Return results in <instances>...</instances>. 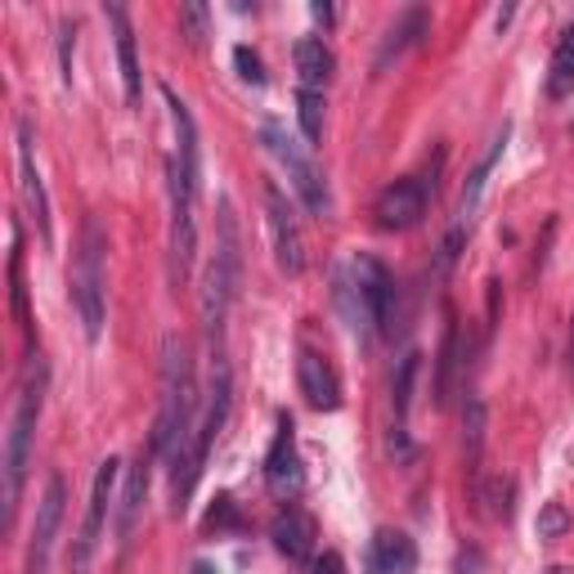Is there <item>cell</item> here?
Returning a JSON list of instances; mask_svg holds the SVG:
<instances>
[{
	"mask_svg": "<svg viewBox=\"0 0 574 574\" xmlns=\"http://www.w3.org/2000/svg\"><path fill=\"white\" fill-rule=\"evenodd\" d=\"M463 574H481V556L472 552V570H467V561H463Z\"/></svg>",
	"mask_w": 574,
	"mask_h": 574,
	"instance_id": "74e56055",
	"label": "cell"
},
{
	"mask_svg": "<svg viewBox=\"0 0 574 574\" xmlns=\"http://www.w3.org/2000/svg\"><path fill=\"white\" fill-rule=\"evenodd\" d=\"M351 274H355V296H360V305H364V319H369L382 336H395V301H400L395 274H391L377 256H369V252L355 256Z\"/></svg>",
	"mask_w": 574,
	"mask_h": 574,
	"instance_id": "52a82bcc",
	"label": "cell"
},
{
	"mask_svg": "<svg viewBox=\"0 0 574 574\" xmlns=\"http://www.w3.org/2000/svg\"><path fill=\"white\" fill-rule=\"evenodd\" d=\"M46 382H50V369L32 351L23 386H19V404H14V417H10V435H6V521H14V507L23 499L32 440H37V422H41V409H46Z\"/></svg>",
	"mask_w": 574,
	"mask_h": 574,
	"instance_id": "7a4b0ae2",
	"label": "cell"
},
{
	"mask_svg": "<svg viewBox=\"0 0 574 574\" xmlns=\"http://www.w3.org/2000/svg\"><path fill=\"white\" fill-rule=\"evenodd\" d=\"M270 538H274V547H279L288 561H305V556L314 552L319 530H314V516H310L305 507H283V512L274 516V525H270Z\"/></svg>",
	"mask_w": 574,
	"mask_h": 574,
	"instance_id": "ac0fdd59",
	"label": "cell"
},
{
	"mask_svg": "<svg viewBox=\"0 0 574 574\" xmlns=\"http://www.w3.org/2000/svg\"><path fill=\"white\" fill-rule=\"evenodd\" d=\"M19 184H23V202L41 229V243H54V224H50V198H46V180L37 171V153H32V127H19Z\"/></svg>",
	"mask_w": 574,
	"mask_h": 574,
	"instance_id": "9a60e30c",
	"label": "cell"
},
{
	"mask_svg": "<svg viewBox=\"0 0 574 574\" xmlns=\"http://www.w3.org/2000/svg\"><path fill=\"white\" fill-rule=\"evenodd\" d=\"M265 485L279 499H296L301 485H305L301 453H296V422L288 413H279V431H274V444L265 453Z\"/></svg>",
	"mask_w": 574,
	"mask_h": 574,
	"instance_id": "8fae6325",
	"label": "cell"
},
{
	"mask_svg": "<svg viewBox=\"0 0 574 574\" xmlns=\"http://www.w3.org/2000/svg\"><path fill=\"white\" fill-rule=\"evenodd\" d=\"M193 413H198V382H193V360L180 336L162 341V413L153 426V449L167 457V467H175L193 444Z\"/></svg>",
	"mask_w": 574,
	"mask_h": 574,
	"instance_id": "6da1fadb",
	"label": "cell"
},
{
	"mask_svg": "<svg viewBox=\"0 0 574 574\" xmlns=\"http://www.w3.org/2000/svg\"><path fill=\"white\" fill-rule=\"evenodd\" d=\"M118 481H122V457H103L94 467V485H90V503H85V521L72 538V574H90L94 565V552L103 543V525H108V512H112V494H118Z\"/></svg>",
	"mask_w": 574,
	"mask_h": 574,
	"instance_id": "8992f818",
	"label": "cell"
},
{
	"mask_svg": "<svg viewBox=\"0 0 574 574\" xmlns=\"http://www.w3.org/2000/svg\"><path fill=\"white\" fill-rule=\"evenodd\" d=\"M261 140H265V149H270V158L288 171V180H292V189H296V198L305 202V211L310 215H328L332 211V198H328V184H323V171L314 167V158H310V149L305 144H296L279 122H265V131H261Z\"/></svg>",
	"mask_w": 574,
	"mask_h": 574,
	"instance_id": "5b68a950",
	"label": "cell"
},
{
	"mask_svg": "<svg viewBox=\"0 0 574 574\" xmlns=\"http://www.w3.org/2000/svg\"><path fill=\"white\" fill-rule=\"evenodd\" d=\"M570 90H574V23L561 32L547 63V99H565Z\"/></svg>",
	"mask_w": 574,
	"mask_h": 574,
	"instance_id": "d4e9b609",
	"label": "cell"
},
{
	"mask_svg": "<svg viewBox=\"0 0 574 574\" xmlns=\"http://www.w3.org/2000/svg\"><path fill=\"white\" fill-rule=\"evenodd\" d=\"M417 369H422V355H417V351H409V355L400 360V369H395V382H391V404H395V435H391V449H395L400 457H409V453H413V444H409V409H413V382H417Z\"/></svg>",
	"mask_w": 574,
	"mask_h": 574,
	"instance_id": "d6986e66",
	"label": "cell"
},
{
	"mask_svg": "<svg viewBox=\"0 0 574 574\" xmlns=\"http://www.w3.org/2000/svg\"><path fill=\"white\" fill-rule=\"evenodd\" d=\"M234 63H239V77H243V81L265 85V63H261V59H256L248 46H239V50H234Z\"/></svg>",
	"mask_w": 574,
	"mask_h": 574,
	"instance_id": "d6a6232c",
	"label": "cell"
},
{
	"mask_svg": "<svg viewBox=\"0 0 574 574\" xmlns=\"http://www.w3.org/2000/svg\"><path fill=\"white\" fill-rule=\"evenodd\" d=\"M305 574H341V556L336 552H323V556H314L305 565Z\"/></svg>",
	"mask_w": 574,
	"mask_h": 574,
	"instance_id": "e575fe53",
	"label": "cell"
},
{
	"mask_svg": "<svg viewBox=\"0 0 574 574\" xmlns=\"http://www.w3.org/2000/svg\"><path fill=\"white\" fill-rule=\"evenodd\" d=\"M373 574H409L417 565V543L404 530H382L373 538Z\"/></svg>",
	"mask_w": 574,
	"mask_h": 574,
	"instance_id": "7402d4cb",
	"label": "cell"
},
{
	"mask_svg": "<svg viewBox=\"0 0 574 574\" xmlns=\"http://www.w3.org/2000/svg\"><path fill=\"white\" fill-rule=\"evenodd\" d=\"M570 377H574V314H570Z\"/></svg>",
	"mask_w": 574,
	"mask_h": 574,
	"instance_id": "8d00e7d4",
	"label": "cell"
},
{
	"mask_svg": "<svg viewBox=\"0 0 574 574\" xmlns=\"http://www.w3.org/2000/svg\"><path fill=\"white\" fill-rule=\"evenodd\" d=\"M198 198L171 189V283L184 288L193 279V261H198V220H193Z\"/></svg>",
	"mask_w": 574,
	"mask_h": 574,
	"instance_id": "4fadbf2b",
	"label": "cell"
},
{
	"mask_svg": "<svg viewBox=\"0 0 574 574\" xmlns=\"http://www.w3.org/2000/svg\"><path fill=\"white\" fill-rule=\"evenodd\" d=\"M72 305L81 314L85 341H99L103 314H108V239L94 215H85V224H81V248L72 261Z\"/></svg>",
	"mask_w": 574,
	"mask_h": 574,
	"instance_id": "3957f363",
	"label": "cell"
},
{
	"mask_svg": "<svg viewBox=\"0 0 574 574\" xmlns=\"http://www.w3.org/2000/svg\"><path fill=\"white\" fill-rule=\"evenodd\" d=\"M72 23H63L59 28V59H63V81H72Z\"/></svg>",
	"mask_w": 574,
	"mask_h": 574,
	"instance_id": "836d02e7",
	"label": "cell"
},
{
	"mask_svg": "<svg viewBox=\"0 0 574 574\" xmlns=\"http://www.w3.org/2000/svg\"><path fill=\"white\" fill-rule=\"evenodd\" d=\"M538 538H561L565 530H570V512H565V503H543V512H538Z\"/></svg>",
	"mask_w": 574,
	"mask_h": 574,
	"instance_id": "f546056e",
	"label": "cell"
},
{
	"mask_svg": "<svg viewBox=\"0 0 574 574\" xmlns=\"http://www.w3.org/2000/svg\"><path fill=\"white\" fill-rule=\"evenodd\" d=\"M314 19L319 23H332V6H314Z\"/></svg>",
	"mask_w": 574,
	"mask_h": 574,
	"instance_id": "d590c367",
	"label": "cell"
},
{
	"mask_svg": "<svg viewBox=\"0 0 574 574\" xmlns=\"http://www.w3.org/2000/svg\"><path fill=\"white\" fill-rule=\"evenodd\" d=\"M207 530H239V507H234V499H229V494L215 499V507L207 516Z\"/></svg>",
	"mask_w": 574,
	"mask_h": 574,
	"instance_id": "1f68e13d",
	"label": "cell"
},
{
	"mask_svg": "<svg viewBox=\"0 0 574 574\" xmlns=\"http://www.w3.org/2000/svg\"><path fill=\"white\" fill-rule=\"evenodd\" d=\"M503 149H507V127L494 135V144H490V153L476 162V171L467 175V184H463V202H457V220H453V229H467L472 234V224H476V215H481V202H485V189H490V175H494V167L503 162Z\"/></svg>",
	"mask_w": 574,
	"mask_h": 574,
	"instance_id": "2e32d148",
	"label": "cell"
},
{
	"mask_svg": "<svg viewBox=\"0 0 574 574\" xmlns=\"http://www.w3.org/2000/svg\"><path fill=\"white\" fill-rule=\"evenodd\" d=\"M162 99H167V108H171V127H175V158H171V189H180V193H189V198H198V184H202V144H198V122H193V112H189V103L171 90V85H162Z\"/></svg>",
	"mask_w": 574,
	"mask_h": 574,
	"instance_id": "ba28073f",
	"label": "cell"
},
{
	"mask_svg": "<svg viewBox=\"0 0 574 574\" xmlns=\"http://www.w3.org/2000/svg\"><path fill=\"white\" fill-rule=\"evenodd\" d=\"M296 386H301L310 409H319V413H336L341 409V377H336L332 360L310 351V346L296 351Z\"/></svg>",
	"mask_w": 574,
	"mask_h": 574,
	"instance_id": "5bb4252c",
	"label": "cell"
},
{
	"mask_svg": "<svg viewBox=\"0 0 574 574\" xmlns=\"http://www.w3.org/2000/svg\"><path fill=\"white\" fill-rule=\"evenodd\" d=\"M265 220H270V239H274V261L288 279L305 270V243H301V224L279 184H265Z\"/></svg>",
	"mask_w": 574,
	"mask_h": 574,
	"instance_id": "30bf717a",
	"label": "cell"
},
{
	"mask_svg": "<svg viewBox=\"0 0 574 574\" xmlns=\"http://www.w3.org/2000/svg\"><path fill=\"white\" fill-rule=\"evenodd\" d=\"M153 457H158V449H153V444H149V449H140L135 467H131V476H127V490H122V503H118V538H122V543H131L135 521H140V512H144V494H149V467H153Z\"/></svg>",
	"mask_w": 574,
	"mask_h": 574,
	"instance_id": "44dd1931",
	"label": "cell"
},
{
	"mask_svg": "<svg viewBox=\"0 0 574 574\" xmlns=\"http://www.w3.org/2000/svg\"><path fill=\"white\" fill-rule=\"evenodd\" d=\"M180 28H184L189 46H202V37H207V6H180Z\"/></svg>",
	"mask_w": 574,
	"mask_h": 574,
	"instance_id": "4dcf8cb0",
	"label": "cell"
},
{
	"mask_svg": "<svg viewBox=\"0 0 574 574\" xmlns=\"http://www.w3.org/2000/svg\"><path fill=\"white\" fill-rule=\"evenodd\" d=\"M296 122H301L305 149L323 140V90H296Z\"/></svg>",
	"mask_w": 574,
	"mask_h": 574,
	"instance_id": "484cf974",
	"label": "cell"
},
{
	"mask_svg": "<svg viewBox=\"0 0 574 574\" xmlns=\"http://www.w3.org/2000/svg\"><path fill=\"white\" fill-rule=\"evenodd\" d=\"M103 14L118 28V68H122V90H127V103L140 108V94H144V72H140V54H135V28H131V14L122 6H103Z\"/></svg>",
	"mask_w": 574,
	"mask_h": 574,
	"instance_id": "e0dca14e",
	"label": "cell"
},
{
	"mask_svg": "<svg viewBox=\"0 0 574 574\" xmlns=\"http://www.w3.org/2000/svg\"><path fill=\"white\" fill-rule=\"evenodd\" d=\"M467 369V355H463V332H457V323L449 319L444 323V341H440V355H435V409H449L453 391H457V377H463Z\"/></svg>",
	"mask_w": 574,
	"mask_h": 574,
	"instance_id": "ffe728a7",
	"label": "cell"
},
{
	"mask_svg": "<svg viewBox=\"0 0 574 574\" xmlns=\"http://www.w3.org/2000/svg\"><path fill=\"white\" fill-rule=\"evenodd\" d=\"M426 28H431V14H426L422 6L404 10V14H400V23L386 32V46H382V54H377V68H386V63H391V59H400L409 46H417V41L426 37Z\"/></svg>",
	"mask_w": 574,
	"mask_h": 574,
	"instance_id": "cb8c5ba5",
	"label": "cell"
},
{
	"mask_svg": "<svg viewBox=\"0 0 574 574\" xmlns=\"http://www.w3.org/2000/svg\"><path fill=\"white\" fill-rule=\"evenodd\" d=\"M193 574H215V570H211L207 561H198V565H193Z\"/></svg>",
	"mask_w": 574,
	"mask_h": 574,
	"instance_id": "f35d334b",
	"label": "cell"
},
{
	"mask_svg": "<svg viewBox=\"0 0 574 574\" xmlns=\"http://www.w3.org/2000/svg\"><path fill=\"white\" fill-rule=\"evenodd\" d=\"M10 296H14V319L28 328V288H23V256H19V229H14V252H10Z\"/></svg>",
	"mask_w": 574,
	"mask_h": 574,
	"instance_id": "83f0119b",
	"label": "cell"
},
{
	"mask_svg": "<svg viewBox=\"0 0 574 574\" xmlns=\"http://www.w3.org/2000/svg\"><path fill=\"white\" fill-rule=\"evenodd\" d=\"M229 409H234V382H229V369L215 360L207 413H202V422H198V431H193L189 453L171 467V499H175V512H184L189 494L198 490V476H202V467H207V453H211V444L220 440V431H224V422H229Z\"/></svg>",
	"mask_w": 574,
	"mask_h": 574,
	"instance_id": "277c9868",
	"label": "cell"
},
{
	"mask_svg": "<svg viewBox=\"0 0 574 574\" xmlns=\"http://www.w3.org/2000/svg\"><path fill=\"white\" fill-rule=\"evenodd\" d=\"M481 449H485V404L467 400V457H472V467L481 463Z\"/></svg>",
	"mask_w": 574,
	"mask_h": 574,
	"instance_id": "f1b7e54d",
	"label": "cell"
},
{
	"mask_svg": "<svg viewBox=\"0 0 574 574\" xmlns=\"http://www.w3.org/2000/svg\"><path fill=\"white\" fill-rule=\"evenodd\" d=\"M481 503H485V516L507 521V516H512V503H516V481H512V476H490V481H481Z\"/></svg>",
	"mask_w": 574,
	"mask_h": 574,
	"instance_id": "4316f807",
	"label": "cell"
},
{
	"mask_svg": "<svg viewBox=\"0 0 574 574\" xmlns=\"http://www.w3.org/2000/svg\"><path fill=\"white\" fill-rule=\"evenodd\" d=\"M63 503H68V485H63V476H50L46 494L37 503L32 538H28V574L50 570V552H54V538H59V525H63Z\"/></svg>",
	"mask_w": 574,
	"mask_h": 574,
	"instance_id": "7c38bea8",
	"label": "cell"
},
{
	"mask_svg": "<svg viewBox=\"0 0 574 574\" xmlns=\"http://www.w3.org/2000/svg\"><path fill=\"white\" fill-rule=\"evenodd\" d=\"M292 59H296L301 90H328L336 59H332V50H328L319 37H301V41H296V50H292Z\"/></svg>",
	"mask_w": 574,
	"mask_h": 574,
	"instance_id": "603a6c76",
	"label": "cell"
},
{
	"mask_svg": "<svg viewBox=\"0 0 574 574\" xmlns=\"http://www.w3.org/2000/svg\"><path fill=\"white\" fill-rule=\"evenodd\" d=\"M431 193H435V180H426V175H404V180H395V184H386V189L377 193L373 215H377L382 229H391V234H404V229L422 224Z\"/></svg>",
	"mask_w": 574,
	"mask_h": 574,
	"instance_id": "9c48e42d",
	"label": "cell"
}]
</instances>
